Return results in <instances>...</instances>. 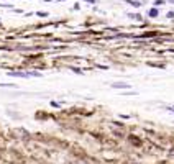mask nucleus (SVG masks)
I'll use <instances>...</instances> for the list:
<instances>
[{
	"instance_id": "1",
	"label": "nucleus",
	"mask_w": 174,
	"mask_h": 164,
	"mask_svg": "<svg viewBox=\"0 0 174 164\" xmlns=\"http://www.w3.org/2000/svg\"><path fill=\"white\" fill-rule=\"evenodd\" d=\"M110 87L112 89H130V84H127V82H112Z\"/></svg>"
},
{
	"instance_id": "2",
	"label": "nucleus",
	"mask_w": 174,
	"mask_h": 164,
	"mask_svg": "<svg viewBox=\"0 0 174 164\" xmlns=\"http://www.w3.org/2000/svg\"><path fill=\"white\" fill-rule=\"evenodd\" d=\"M127 4H130L132 7H135V8H140L143 5L141 2H138V0H127Z\"/></svg>"
},
{
	"instance_id": "3",
	"label": "nucleus",
	"mask_w": 174,
	"mask_h": 164,
	"mask_svg": "<svg viewBox=\"0 0 174 164\" xmlns=\"http://www.w3.org/2000/svg\"><path fill=\"white\" fill-rule=\"evenodd\" d=\"M158 13H159V12H158V8H151V10L148 12V17L149 18H156Z\"/></svg>"
},
{
	"instance_id": "4",
	"label": "nucleus",
	"mask_w": 174,
	"mask_h": 164,
	"mask_svg": "<svg viewBox=\"0 0 174 164\" xmlns=\"http://www.w3.org/2000/svg\"><path fill=\"white\" fill-rule=\"evenodd\" d=\"M128 17L133 18V20H138V22H141V15H136V13H128Z\"/></svg>"
},
{
	"instance_id": "5",
	"label": "nucleus",
	"mask_w": 174,
	"mask_h": 164,
	"mask_svg": "<svg viewBox=\"0 0 174 164\" xmlns=\"http://www.w3.org/2000/svg\"><path fill=\"white\" fill-rule=\"evenodd\" d=\"M166 17H167V18H174V12H167Z\"/></svg>"
},
{
	"instance_id": "6",
	"label": "nucleus",
	"mask_w": 174,
	"mask_h": 164,
	"mask_svg": "<svg viewBox=\"0 0 174 164\" xmlns=\"http://www.w3.org/2000/svg\"><path fill=\"white\" fill-rule=\"evenodd\" d=\"M163 4H164L163 0H156V2H154V5H156V7H159V5H163Z\"/></svg>"
},
{
	"instance_id": "7",
	"label": "nucleus",
	"mask_w": 174,
	"mask_h": 164,
	"mask_svg": "<svg viewBox=\"0 0 174 164\" xmlns=\"http://www.w3.org/2000/svg\"><path fill=\"white\" fill-rule=\"evenodd\" d=\"M39 17H48V13H44V12H38Z\"/></svg>"
},
{
	"instance_id": "8",
	"label": "nucleus",
	"mask_w": 174,
	"mask_h": 164,
	"mask_svg": "<svg viewBox=\"0 0 174 164\" xmlns=\"http://www.w3.org/2000/svg\"><path fill=\"white\" fill-rule=\"evenodd\" d=\"M85 2H89V4H95V0H85Z\"/></svg>"
}]
</instances>
